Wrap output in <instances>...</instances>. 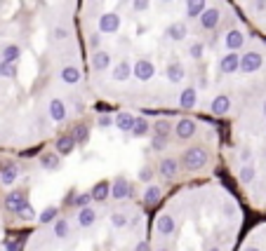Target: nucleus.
Segmentation results:
<instances>
[{
    "instance_id": "obj_1",
    "label": "nucleus",
    "mask_w": 266,
    "mask_h": 251,
    "mask_svg": "<svg viewBox=\"0 0 266 251\" xmlns=\"http://www.w3.org/2000/svg\"><path fill=\"white\" fill-rule=\"evenodd\" d=\"M94 99L228 122L266 87V38L231 0H80Z\"/></svg>"
},
{
    "instance_id": "obj_7",
    "label": "nucleus",
    "mask_w": 266,
    "mask_h": 251,
    "mask_svg": "<svg viewBox=\"0 0 266 251\" xmlns=\"http://www.w3.org/2000/svg\"><path fill=\"white\" fill-rule=\"evenodd\" d=\"M235 251H266V221L257 223L247 235L240 240Z\"/></svg>"
},
{
    "instance_id": "obj_4",
    "label": "nucleus",
    "mask_w": 266,
    "mask_h": 251,
    "mask_svg": "<svg viewBox=\"0 0 266 251\" xmlns=\"http://www.w3.org/2000/svg\"><path fill=\"white\" fill-rule=\"evenodd\" d=\"M243 204L219 176L191 181L153 209L149 251H235L243 240Z\"/></svg>"
},
{
    "instance_id": "obj_5",
    "label": "nucleus",
    "mask_w": 266,
    "mask_h": 251,
    "mask_svg": "<svg viewBox=\"0 0 266 251\" xmlns=\"http://www.w3.org/2000/svg\"><path fill=\"white\" fill-rule=\"evenodd\" d=\"M221 162L247 206L266 212V87L228 120Z\"/></svg>"
},
{
    "instance_id": "obj_2",
    "label": "nucleus",
    "mask_w": 266,
    "mask_h": 251,
    "mask_svg": "<svg viewBox=\"0 0 266 251\" xmlns=\"http://www.w3.org/2000/svg\"><path fill=\"white\" fill-rule=\"evenodd\" d=\"M78 26L0 47V138L38 150L80 122L94 104Z\"/></svg>"
},
{
    "instance_id": "obj_3",
    "label": "nucleus",
    "mask_w": 266,
    "mask_h": 251,
    "mask_svg": "<svg viewBox=\"0 0 266 251\" xmlns=\"http://www.w3.org/2000/svg\"><path fill=\"white\" fill-rule=\"evenodd\" d=\"M151 209L120 195H83L40 214L19 251H149Z\"/></svg>"
},
{
    "instance_id": "obj_6",
    "label": "nucleus",
    "mask_w": 266,
    "mask_h": 251,
    "mask_svg": "<svg viewBox=\"0 0 266 251\" xmlns=\"http://www.w3.org/2000/svg\"><path fill=\"white\" fill-rule=\"evenodd\" d=\"M231 5L243 14L252 28L266 38V0H231Z\"/></svg>"
}]
</instances>
